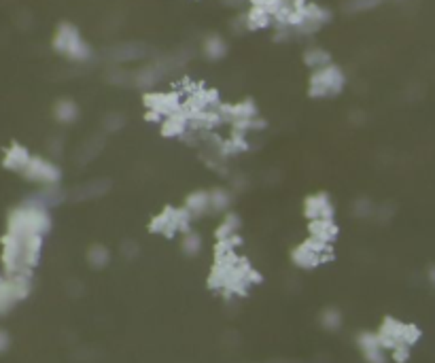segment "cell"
Instances as JSON below:
<instances>
[{
  "mask_svg": "<svg viewBox=\"0 0 435 363\" xmlns=\"http://www.w3.org/2000/svg\"><path fill=\"white\" fill-rule=\"evenodd\" d=\"M380 0H353V9H369V7H376Z\"/></svg>",
  "mask_w": 435,
  "mask_h": 363,
  "instance_id": "ac0fdd59",
  "label": "cell"
},
{
  "mask_svg": "<svg viewBox=\"0 0 435 363\" xmlns=\"http://www.w3.org/2000/svg\"><path fill=\"white\" fill-rule=\"evenodd\" d=\"M357 346L367 363H387V349L383 346L378 333L361 331L357 336Z\"/></svg>",
  "mask_w": 435,
  "mask_h": 363,
  "instance_id": "8992f818",
  "label": "cell"
},
{
  "mask_svg": "<svg viewBox=\"0 0 435 363\" xmlns=\"http://www.w3.org/2000/svg\"><path fill=\"white\" fill-rule=\"evenodd\" d=\"M344 88V75L338 66H325L318 68L310 79V94L316 98H327L340 94Z\"/></svg>",
  "mask_w": 435,
  "mask_h": 363,
  "instance_id": "7a4b0ae2",
  "label": "cell"
},
{
  "mask_svg": "<svg viewBox=\"0 0 435 363\" xmlns=\"http://www.w3.org/2000/svg\"><path fill=\"white\" fill-rule=\"evenodd\" d=\"M55 49L68 55L70 60H87L90 58V47L81 39L79 30L70 23H64L55 35Z\"/></svg>",
  "mask_w": 435,
  "mask_h": 363,
  "instance_id": "3957f363",
  "label": "cell"
},
{
  "mask_svg": "<svg viewBox=\"0 0 435 363\" xmlns=\"http://www.w3.org/2000/svg\"><path fill=\"white\" fill-rule=\"evenodd\" d=\"M227 51V45L221 37H209L204 41V53H206V58L211 60H221L223 55Z\"/></svg>",
  "mask_w": 435,
  "mask_h": 363,
  "instance_id": "30bf717a",
  "label": "cell"
},
{
  "mask_svg": "<svg viewBox=\"0 0 435 363\" xmlns=\"http://www.w3.org/2000/svg\"><path fill=\"white\" fill-rule=\"evenodd\" d=\"M211 206H213V210H225L229 206V193L225 189L211 191Z\"/></svg>",
  "mask_w": 435,
  "mask_h": 363,
  "instance_id": "9a60e30c",
  "label": "cell"
},
{
  "mask_svg": "<svg viewBox=\"0 0 435 363\" xmlns=\"http://www.w3.org/2000/svg\"><path fill=\"white\" fill-rule=\"evenodd\" d=\"M147 106L151 108L149 117H170L179 113V98L174 94H151L147 96Z\"/></svg>",
  "mask_w": 435,
  "mask_h": 363,
  "instance_id": "52a82bcc",
  "label": "cell"
},
{
  "mask_svg": "<svg viewBox=\"0 0 435 363\" xmlns=\"http://www.w3.org/2000/svg\"><path fill=\"white\" fill-rule=\"evenodd\" d=\"M185 210L191 215V217H197V215H204L209 210H213L211 206V193L209 191H193L187 202H185Z\"/></svg>",
  "mask_w": 435,
  "mask_h": 363,
  "instance_id": "9c48e42d",
  "label": "cell"
},
{
  "mask_svg": "<svg viewBox=\"0 0 435 363\" xmlns=\"http://www.w3.org/2000/svg\"><path fill=\"white\" fill-rule=\"evenodd\" d=\"M304 62L312 68H325L329 66V53L323 51V49H308L306 55H304Z\"/></svg>",
  "mask_w": 435,
  "mask_h": 363,
  "instance_id": "8fae6325",
  "label": "cell"
},
{
  "mask_svg": "<svg viewBox=\"0 0 435 363\" xmlns=\"http://www.w3.org/2000/svg\"><path fill=\"white\" fill-rule=\"evenodd\" d=\"M55 115L60 121H72L77 117V106L70 100H62L55 108Z\"/></svg>",
  "mask_w": 435,
  "mask_h": 363,
  "instance_id": "5bb4252c",
  "label": "cell"
},
{
  "mask_svg": "<svg viewBox=\"0 0 435 363\" xmlns=\"http://www.w3.org/2000/svg\"><path fill=\"white\" fill-rule=\"evenodd\" d=\"M306 215L314 221H334V204L325 193H314L306 200Z\"/></svg>",
  "mask_w": 435,
  "mask_h": 363,
  "instance_id": "ba28073f",
  "label": "cell"
},
{
  "mask_svg": "<svg viewBox=\"0 0 435 363\" xmlns=\"http://www.w3.org/2000/svg\"><path fill=\"white\" fill-rule=\"evenodd\" d=\"M200 248H202V240H200L197 234H185L183 236V251L187 255H195Z\"/></svg>",
  "mask_w": 435,
  "mask_h": 363,
  "instance_id": "e0dca14e",
  "label": "cell"
},
{
  "mask_svg": "<svg viewBox=\"0 0 435 363\" xmlns=\"http://www.w3.org/2000/svg\"><path fill=\"white\" fill-rule=\"evenodd\" d=\"M420 329L412 323H403L397 319H385L378 329V338L387 351H391L393 359L403 363L410 357V349L420 340Z\"/></svg>",
  "mask_w": 435,
  "mask_h": 363,
  "instance_id": "6da1fadb",
  "label": "cell"
},
{
  "mask_svg": "<svg viewBox=\"0 0 435 363\" xmlns=\"http://www.w3.org/2000/svg\"><path fill=\"white\" fill-rule=\"evenodd\" d=\"M270 19H272V17H270L266 11H261V9L253 7V11L249 13V28H264V26L270 23Z\"/></svg>",
  "mask_w": 435,
  "mask_h": 363,
  "instance_id": "2e32d148",
  "label": "cell"
},
{
  "mask_svg": "<svg viewBox=\"0 0 435 363\" xmlns=\"http://www.w3.org/2000/svg\"><path fill=\"white\" fill-rule=\"evenodd\" d=\"M191 219V215L183 208V210H177V208H166L155 221H153V230L160 232V234H166V236H172L174 232L179 230H187V221Z\"/></svg>",
  "mask_w": 435,
  "mask_h": 363,
  "instance_id": "5b68a950",
  "label": "cell"
},
{
  "mask_svg": "<svg viewBox=\"0 0 435 363\" xmlns=\"http://www.w3.org/2000/svg\"><path fill=\"white\" fill-rule=\"evenodd\" d=\"M321 325L327 329V331H336L342 327V313L338 308H327L321 313Z\"/></svg>",
  "mask_w": 435,
  "mask_h": 363,
  "instance_id": "7c38bea8",
  "label": "cell"
},
{
  "mask_svg": "<svg viewBox=\"0 0 435 363\" xmlns=\"http://www.w3.org/2000/svg\"><path fill=\"white\" fill-rule=\"evenodd\" d=\"M87 259H90V264H92L94 268H104V266L108 264V259H110L108 248H104V246H100V244L92 246L90 255H87Z\"/></svg>",
  "mask_w": 435,
  "mask_h": 363,
  "instance_id": "4fadbf2b",
  "label": "cell"
},
{
  "mask_svg": "<svg viewBox=\"0 0 435 363\" xmlns=\"http://www.w3.org/2000/svg\"><path fill=\"white\" fill-rule=\"evenodd\" d=\"M427 276H429V283H431V285L435 287V266H431V268H429Z\"/></svg>",
  "mask_w": 435,
  "mask_h": 363,
  "instance_id": "d6986e66",
  "label": "cell"
},
{
  "mask_svg": "<svg viewBox=\"0 0 435 363\" xmlns=\"http://www.w3.org/2000/svg\"><path fill=\"white\" fill-rule=\"evenodd\" d=\"M323 255H329L327 244L323 240L310 238L308 242H304L302 246L293 251V262L300 268H314L323 262Z\"/></svg>",
  "mask_w": 435,
  "mask_h": 363,
  "instance_id": "277c9868",
  "label": "cell"
}]
</instances>
